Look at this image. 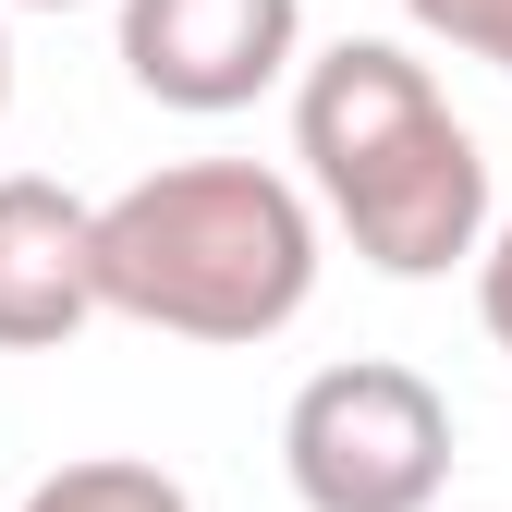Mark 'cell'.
Wrapping results in <instances>:
<instances>
[{
    "label": "cell",
    "instance_id": "obj_9",
    "mask_svg": "<svg viewBox=\"0 0 512 512\" xmlns=\"http://www.w3.org/2000/svg\"><path fill=\"white\" fill-rule=\"evenodd\" d=\"M0 13H13V0H0ZM0 110H13V25H0Z\"/></svg>",
    "mask_w": 512,
    "mask_h": 512
},
{
    "label": "cell",
    "instance_id": "obj_3",
    "mask_svg": "<svg viewBox=\"0 0 512 512\" xmlns=\"http://www.w3.org/2000/svg\"><path fill=\"white\" fill-rule=\"evenodd\" d=\"M464 464L452 391L403 354H342L281 403V476L305 512H439Z\"/></svg>",
    "mask_w": 512,
    "mask_h": 512
},
{
    "label": "cell",
    "instance_id": "obj_11",
    "mask_svg": "<svg viewBox=\"0 0 512 512\" xmlns=\"http://www.w3.org/2000/svg\"><path fill=\"white\" fill-rule=\"evenodd\" d=\"M0 512H13V500H0Z\"/></svg>",
    "mask_w": 512,
    "mask_h": 512
},
{
    "label": "cell",
    "instance_id": "obj_5",
    "mask_svg": "<svg viewBox=\"0 0 512 512\" xmlns=\"http://www.w3.org/2000/svg\"><path fill=\"white\" fill-rule=\"evenodd\" d=\"M86 317H110L98 208L49 171H0V354H61Z\"/></svg>",
    "mask_w": 512,
    "mask_h": 512
},
{
    "label": "cell",
    "instance_id": "obj_10",
    "mask_svg": "<svg viewBox=\"0 0 512 512\" xmlns=\"http://www.w3.org/2000/svg\"><path fill=\"white\" fill-rule=\"evenodd\" d=\"M13 13H86V0H13Z\"/></svg>",
    "mask_w": 512,
    "mask_h": 512
},
{
    "label": "cell",
    "instance_id": "obj_8",
    "mask_svg": "<svg viewBox=\"0 0 512 512\" xmlns=\"http://www.w3.org/2000/svg\"><path fill=\"white\" fill-rule=\"evenodd\" d=\"M476 330L512 354V220H488V244H476Z\"/></svg>",
    "mask_w": 512,
    "mask_h": 512
},
{
    "label": "cell",
    "instance_id": "obj_2",
    "mask_svg": "<svg viewBox=\"0 0 512 512\" xmlns=\"http://www.w3.org/2000/svg\"><path fill=\"white\" fill-rule=\"evenodd\" d=\"M317 269H330V208L305 196V171L171 159L122 196H98V293L135 330L256 354L317 305Z\"/></svg>",
    "mask_w": 512,
    "mask_h": 512
},
{
    "label": "cell",
    "instance_id": "obj_7",
    "mask_svg": "<svg viewBox=\"0 0 512 512\" xmlns=\"http://www.w3.org/2000/svg\"><path fill=\"white\" fill-rule=\"evenodd\" d=\"M403 25L464 49V61H488V74H512V0H403Z\"/></svg>",
    "mask_w": 512,
    "mask_h": 512
},
{
    "label": "cell",
    "instance_id": "obj_1",
    "mask_svg": "<svg viewBox=\"0 0 512 512\" xmlns=\"http://www.w3.org/2000/svg\"><path fill=\"white\" fill-rule=\"evenodd\" d=\"M293 159L378 281H452L488 244V147L403 37H330L293 74Z\"/></svg>",
    "mask_w": 512,
    "mask_h": 512
},
{
    "label": "cell",
    "instance_id": "obj_4",
    "mask_svg": "<svg viewBox=\"0 0 512 512\" xmlns=\"http://www.w3.org/2000/svg\"><path fill=\"white\" fill-rule=\"evenodd\" d=\"M122 74L183 122H232L305 74V0H122Z\"/></svg>",
    "mask_w": 512,
    "mask_h": 512
},
{
    "label": "cell",
    "instance_id": "obj_6",
    "mask_svg": "<svg viewBox=\"0 0 512 512\" xmlns=\"http://www.w3.org/2000/svg\"><path fill=\"white\" fill-rule=\"evenodd\" d=\"M13 512H196V488H183L171 464H147V452H74V464H49Z\"/></svg>",
    "mask_w": 512,
    "mask_h": 512
}]
</instances>
